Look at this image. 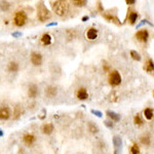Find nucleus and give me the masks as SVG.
<instances>
[{"label": "nucleus", "mask_w": 154, "mask_h": 154, "mask_svg": "<svg viewBox=\"0 0 154 154\" xmlns=\"http://www.w3.org/2000/svg\"><path fill=\"white\" fill-rule=\"evenodd\" d=\"M53 10L59 16H63L69 10V3L67 0H56L53 4Z\"/></svg>", "instance_id": "nucleus-1"}, {"label": "nucleus", "mask_w": 154, "mask_h": 154, "mask_svg": "<svg viewBox=\"0 0 154 154\" xmlns=\"http://www.w3.org/2000/svg\"><path fill=\"white\" fill-rule=\"evenodd\" d=\"M37 18L40 22H46L48 19H51V11L47 9L43 1L39 2L37 5Z\"/></svg>", "instance_id": "nucleus-2"}, {"label": "nucleus", "mask_w": 154, "mask_h": 154, "mask_svg": "<svg viewBox=\"0 0 154 154\" xmlns=\"http://www.w3.org/2000/svg\"><path fill=\"white\" fill-rule=\"evenodd\" d=\"M121 75L117 70H111L109 72V75H108V82L111 85L112 87L118 86V85L121 84Z\"/></svg>", "instance_id": "nucleus-3"}, {"label": "nucleus", "mask_w": 154, "mask_h": 154, "mask_svg": "<svg viewBox=\"0 0 154 154\" xmlns=\"http://www.w3.org/2000/svg\"><path fill=\"white\" fill-rule=\"evenodd\" d=\"M27 19L28 18H27L26 12L23 11V10H20V11L16 12V16H14V24L18 27H22L26 24Z\"/></svg>", "instance_id": "nucleus-4"}, {"label": "nucleus", "mask_w": 154, "mask_h": 154, "mask_svg": "<svg viewBox=\"0 0 154 154\" xmlns=\"http://www.w3.org/2000/svg\"><path fill=\"white\" fill-rule=\"evenodd\" d=\"M75 97L79 101H85V100L88 99V91L84 86L78 87L75 91Z\"/></svg>", "instance_id": "nucleus-5"}, {"label": "nucleus", "mask_w": 154, "mask_h": 154, "mask_svg": "<svg viewBox=\"0 0 154 154\" xmlns=\"http://www.w3.org/2000/svg\"><path fill=\"white\" fill-rule=\"evenodd\" d=\"M113 145H114V153L115 154H119V152L122 149V140L119 136H114L113 139Z\"/></svg>", "instance_id": "nucleus-6"}, {"label": "nucleus", "mask_w": 154, "mask_h": 154, "mask_svg": "<svg viewBox=\"0 0 154 154\" xmlns=\"http://www.w3.org/2000/svg\"><path fill=\"white\" fill-rule=\"evenodd\" d=\"M136 38L138 39L141 42H146L149 38V32L146 29H143V30H139L136 33Z\"/></svg>", "instance_id": "nucleus-7"}, {"label": "nucleus", "mask_w": 154, "mask_h": 154, "mask_svg": "<svg viewBox=\"0 0 154 154\" xmlns=\"http://www.w3.org/2000/svg\"><path fill=\"white\" fill-rule=\"evenodd\" d=\"M23 141H24V143L27 145V146H32L33 144L35 143V141H36V137L34 136L33 134H25L24 136H23Z\"/></svg>", "instance_id": "nucleus-8"}, {"label": "nucleus", "mask_w": 154, "mask_h": 154, "mask_svg": "<svg viewBox=\"0 0 154 154\" xmlns=\"http://www.w3.org/2000/svg\"><path fill=\"white\" fill-rule=\"evenodd\" d=\"M31 63L34 66H40L42 64V56L38 53H32V55H31Z\"/></svg>", "instance_id": "nucleus-9"}, {"label": "nucleus", "mask_w": 154, "mask_h": 154, "mask_svg": "<svg viewBox=\"0 0 154 154\" xmlns=\"http://www.w3.org/2000/svg\"><path fill=\"white\" fill-rule=\"evenodd\" d=\"M38 93H39V89H38V86H37L36 84L29 85V87H28L29 98H31V99H35V98L38 96Z\"/></svg>", "instance_id": "nucleus-10"}, {"label": "nucleus", "mask_w": 154, "mask_h": 154, "mask_svg": "<svg viewBox=\"0 0 154 154\" xmlns=\"http://www.w3.org/2000/svg\"><path fill=\"white\" fill-rule=\"evenodd\" d=\"M99 36V32L96 28H89L86 31V38L88 40H95Z\"/></svg>", "instance_id": "nucleus-11"}, {"label": "nucleus", "mask_w": 154, "mask_h": 154, "mask_svg": "<svg viewBox=\"0 0 154 154\" xmlns=\"http://www.w3.org/2000/svg\"><path fill=\"white\" fill-rule=\"evenodd\" d=\"M143 115H144V118L148 121L153 119L154 117V109L151 107H147L143 110Z\"/></svg>", "instance_id": "nucleus-12"}, {"label": "nucleus", "mask_w": 154, "mask_h": 154, "mask_svg": "<svg viewBox=\"0 0 154 154\" xmlns=\"http://www.w3.org/2000/svg\"><path fill=\"white\" fill-rule=\"evenodd\" d=\"M10 110L7 107L0 108V120H7L10 117Z\"/></svg>", "instance_id": "nucleus-13"}, {"label": "nucleus", "mask_w": 154, "mask_h": 154, "mask_svg": "<svg viewBox=\"0 0 154 154\" xmlns=\"http://www.w3.org/2000/svg\"><path fill=\"white\" fill-rule=\"evenodd\" d=\"M106 115H107L108 118H109L110 120H112L113 122H118L120 120V118H121V116H120L118 113H116V112H114V111H110V110H108V111L106 112Z\"/></svg>", "instance_id": "nucleus-14"}, {"label": "nucleus", "mask_w": 154, "mask_h": 154, "mask_svg": "<svg viewBox=\"0 0 154 154\" xmlns=\"http://www.w3.org/2000/svg\"><path fill=\"white\" fill-rule=\"evenodd\" d=\"M57 93H58V89L56 86H51V85H49V86H47L46 88H45V95H46V97L53 98L57 96Z\"/></svg>", "instance_id": "nucleus-15"}, {"label": "nucleus", "mask_w": 154, "mask_h": 154, "mask_svg": "<svg viewBox=\"0 0 154 154\" xmlns=\"http://www.w3.org/2000/svg\"><path fill=\"white\" fill-rule=\"evenodd\" d=\"M53 130H55V128H53V123H45L41 126V132L44 135H51L53 132Z\"/></svg>", "instance_id": "nucleus-16"}, {"label": "nucleus", "mask_w": 154, "mask_h": 154, "mask_svg": "<svg viewBox=\"0 0 154 154\" xmlns=\"http://www.w3.org/2000/svg\"><path fill=\"white\" fill-rule=\"evenodd\" d=\"M40 40H41V43H42L44 46H47V45H51V36L48 34V33H45V34H43Z\"/></svg>", "instance_id": "nucleus-17"}, {"label": "nucleus", "mask_w": 154, "mask_h": 154, "mask_svg": "<svg viewBox=\"0 0 154 154\" xmlns=\"http://www.w3.org/2000/svg\"><path fill=\"white\" fill-rule=\"evenodd\" d=\"M134 123L135 125H137L138 128H141V126L144 125L145 121L144 119L142 118V116H141V114H136V115L134 116Z\"/></svg>", "instance_id": "nucleus-18"}, {"label": "nucleus", "mask_w": 154, "mask_h": 154, "mask_svg": "<svg viewBox=\"0 0 154 154\" xmlns=\"http://www.w3.org/2000/svg\"><path fill=\"white\" fill-rule=\"evenodd\" d=\"M140 142L142 145H144V146H150L151 145V138L149 136H146V135H144V136H142L140 138Z\"/></svg>", "instance_id": "nucleus-19"}, {"label": "nucleus", "mask_w": 154, "mask_h": 154, "mask_svg": "<svg viewBox=\"0 0 154 154\" xmlns=\"http://www.w3.org/2000/svg\"><path fill=\"white\" fill-rule=\"evenodd\" d=\"M138 16H139V14H137V12L130 11V14H128V23H130V25H135V23H136Z\"/></svg>", "instance_id": "nucleus-20"}, {"label": "nucleus", "mask_w": 154, "mask_h": 154, "mask_svg": "<svg viewBox=\"0 0 154 154\" xmlns=\"http://www.w3.org/2000/svg\"><path fill=\"white\" fill-rule=\"evenodd\" d=\"M145 70H146L147 72H149V73L154 72V61L152 59H149L148 61H147L146 65H145Z\"/></svg>", "instance_id": "nucleus-21"}, {"label": "nucleus", "mask_w": 154, "mask_h": 154, "mask_svg": "<svg viewBox=\"0 0 154 154\" xmlns=\"http://www.w3.org/2000/svg\"><path fill=\"white\" fill-rule=\"evenodd\" d=\"M10 8V3L6 0H0V10L2 11H7Z\"/></svg>", "instance_id": "nucleus-22"}, {"label": "nucleus", "mask_w": 154, "mask_h": 154, "mask_svg": "<svg viewBox=\"0 0 154 154\" xmlns=\"http://www.w3.org/2000/svg\"><path fill=\"white\" fill-rule=\"evenodd\" d=\"M7 69L9 72H18L19 71V64L16 62H10L7 66Z\"/></svg>", "instance_id": "nucleus-23"}, {"label": "nucleus", "mask_w": 154, "mask_h": 154, "mask_svg": "<svg viewBox=\"0 0 154 154\" xmlns=\"http://www.w3.org/2000/svg\"><path fill=\"white\" fill-rule=\"evenodd\" d=\"M130 154H141V149H140V146H139L137 143L133 144L130 146Z\"/></svg>", "instance_id": "nucleus-24"}, {"label": "nucleus", "mask_w": 154, "mask_h": 154, "mask_svg": "<svg viewBox=\"0 0 154 154\" xmlns=\"http://www.w3.org/2000/svg\"><path fill=\"white\" fill-rule=\"evenodd\" d=\"M88 130L91 133V134H97V133L99 132V128H98L97 124L93 123V122H89L88 123Z\"/></svg>", "instance_id": "nucleus-25"}, {"label": "nucleus", "mask_w": 154, "mask_h": 154, "mask_svg": "<svg viewBox=\"0 0 154 154\" xmlns=\"http://www.w3.org/2000/svg\"><path fill=\"white\" fill-rule=\"evenodd\" d=\"M130 57H132V59L135 60V61H141L140 53L136 51H130Z\"/></svg>", "instance_id": "nucleus-26"}, {"label": "nucleus", "mask_w": 154, "mask_h": 154, "mask_svg": "<svg viewBox=\"0 0 154 154\" xmlns=\"http://www.w3.org/2000/svg\"><path fill=\"white\" fill-rule=\"evenodd\" d=\"M73 4L75 6H78V7H81V6H84L86 4V0H72Z\"/></svg>", "instance_id": "nucleus-27"}, {"label": "nucleus", "mask_w": 154, "mask_h": 154, "mask_svg": "<svg viewBox=\"0 0 154 154\" xmlns=\"http://www.w3.org/2000/svg\"><path fill=\"white\" fill-rule=\"evenodd\" d=\"M23 113V111L21 110L20 106H16V108L14 109V118H19V116Z\"/></svg>", "instance_id": "nucleus-28"}, {"label": "nucleus", "mask_w": 154, "mask_h": 154, "mask_svg": "<svg viewBox=\"0 0 154 154\" xmlns=\"http://www.w3.org/2000/svg\"><path fill=\"white\" fill-rule=\"evenodd\" d=\"M104 124H105V125L107 126L108 128H113V126H114L113 121H112V120H110V119L105 120V121H104Z\"/></svg>", "instance_id": "nucleus-29"}, {"label": "nucleus", "mask_w": 154, "mask_h": 154, "mask_svg": "<svg viewBox=\"0 0 154 154\" xmlns=\"http://www.w3.org/2000/svg\"><path fill=\"white\" fill-rule=\"evenodd\" d=\"M103 70L105 72H110L111 71V67H110V65L108 63H104L103 64Z\"/></svg>", "instance_id": "nucleus-30"}, {"label": "nucleus", "mask_w": 154, "mask_h": 154, "mask_svg": "<svg viewBox=\"0 0 154 154\" xmlns=\"http://www.w3.org/2000/svg\"><path fill=\"white\" fill-rule=\"evenodd\" d=\"M91 113H93V115H96V116H98V117H100V118H101L102 116H103L102 112L99 111V110H91Z\"/></svg>", "instance_id": "nucleus-31"}, {"label": "nucleus", "mask_w": 154, "mask_h": 154, "mask_svg": "<svg viewBox=\"0 0 154 154\" xmlns=\"http://www.w3.org/2000/svg\"><path fill=\"white\" fill-rule=\"evenodd\" d=\"M126 4H128V5H133V4H135V2H136V0H125Z\"/></svg>", "instance_id": "nucleus-32"}, {"label": "nucleus", "mask_w": 154, "mask_h": 154, "mask_svg": "<svg viewBox=\"0 0 154 154\" xmlns=\"http://www.w3.org/2000/svg\"><path fill=\"white\" fill-rule=\"evenodd\" d=\"M12 36L14 37H20V36H22V33L21 32H14V33H12Z\"/></svg>", "instance_id": "nucleus-33"}, {"label": "nucleus", "mask_w": 154, "mask_h": 154, "mask_svg": "<svg viewBox=\"0 0 154 154\" xmlns=\"http://www.w3.org/2000/svg\"><path fill=\"white\" fill-rule=\"evenodd\" d=\"M98 5H99V9L102 11V10H103V5H102V3H101V2H99V3H98Z\"/></svg>", "instance_id": "nucleus-34"}, {"label": "nucleus", "mask_w": 154, "mask_h": 154, "mask_svg": "<svg viewBox=\"0 0 154 154\" xmlns=\"http://www.w3.org/2000/svg\"><path fill=\"white\" fill-rule=\"evenodd\" d=\"M58 23H51V24H47V27H51V26H57Z\"/></svg>", "instance_id": "nucleus-35"}, {"label": "nucleus", "mask_w": 154, "mask_h": 154, "mask_svg": "<svg viewBox=\"0 0 154 154\" xmlns=\"http://www.w3.org/2000/svg\"><path fill=\"white\" fill-rule=\"evenodd\" d=\"M82 21H83V22H86V21H88V16H83V18H82Z\"/></svg>", "instance_id": "nucleus-36"}, {"label": "nucleus", "mask_w": 154, "mask_h": 154, "mask_svg": "<svg viewBox=\"0 0 154 154\" xmlns=\"http://www.w3.org/2000/svg\"><path fill=\"white\" fill-rule=\"evenodd\" d=\"M153 97H154V91H153Z\"/></svg>", "instance_id": "nucleus-37"}]
</instances>
